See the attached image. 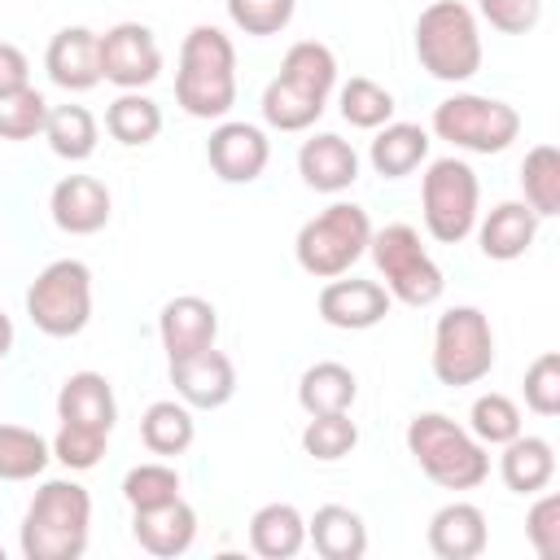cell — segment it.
Here are the masks:
<instances>
[{"label": "cell", "mask_w": 560, "mask_h": 560, "mask_svg": "<svg viewBox=\"0 0 560 560\" xmlns=\"http://www.w3.org/2000/svg\"><path fill=\"white\" fill-rule=\"evenodd\" d=\"M9 350H13V319L0 311V359H4Z\"/></svg>", "instance_id": "bcb514c9"}, {"label": "cell", "mask_w": 560, "mask_h": 560, "mask_svg": "<svg viewBox=\"0 0 560 560\" xmlns=\"http://www.w3.org/2000/svg\"><path fill=\"white\" fill-rule=\"evenodd\" d=\"M368 158H372L376 175L402 179L429 158V131L420 122H385V127H376V140H372Z\"/></svg>", "instance_id": "d4e9b609"}, {"label": "cell", "mask_w": 560, "mask_h": 560, "mask_svg": "<svg viewBox=\"0 0 560 560\" xmlns=\"http://www.w3.org/2000/svg\"><path fill=\"white\" fill-rule=\"evenodd\" d=\"M494 368V332L477 306H451L433 328V376L442 385H477Z\"/></svg>", "instance_id": "30bf717a"}, {"label": "cell", "mask_w": 560, "mask_h": 560, "mask_svg": "<svg viewBox=\"0 0 560 560\" xmlns=\"http://www.w3.org/2000/svg\"><path fill=\"white\" fill-rule=\"evenodd\" d=\"M499 468H503L508 490H516V494H538V490L556 477L551 442H547V438H521V433H516L512 442H503Z\"/></svg>", "instance_id": "4316f807"}, {"label": "cell", "mask_w": 560, "mask_h": 560, "mask_svg": "<svg viewBox=\"0 0 560 560\" xmlns=\"http://www.w3.org/2000/svg\"><path fill=\"white\" fill-rule=\"evenodd\" d=\"M433 131L438 140L468 149V153H503L521 131V114L508 101L455 92L433 109Z\"/></svg>", "instance_id": "9c48e42d"}, {"label": "cell", "mask_w": 560, "mask_h": 560, "mask_svg": "<svg viewBox=\"0 0 560 560\" xmlns=\"http://www.w3.org/2000/svg\"><path fill=\"white\" fill-rule=\"evenodd\" d=\"M389 289L385 284H376V280H341V276H332L324 289H319V319L324 324H332V328H350V332H359V328H376L385 315H389Z\"/></svg>", "instance_id": "5bb4252c"}, {"label": "cell", "mask_w": 560, "mask_h": 560, "mask_svg": "<svg viewBox=\"0 0 560 560\" xmlns=\"http://www.w3.org/2000/svg\"><path fill=\"white\" fill-rule=\"evenodd\" d=\"M271 158L267 136L254 122H219L206 140V162L223 184H249Z\"/></svg>", "instance_id": "4fadbf2b"}, {"label": "cell", "mask_w": 560, "mask_h": 560, "mask_svg": "<svg viewBox=\"0 0 560 560\" xmlns=\"http://www.w3.org/2000/svg\"><path fill=\"white\" fill-rule=\"evenodd\" d=\"M538 236V214L525 206V201H499L486 219H481V254L494 258V262H512L521 258Z\"/></svg>", "instance_id": "7402d4cb"}, {"label": "cell", "mask_w": 560, "mask_h": 560, "mask_svg": "<svg viewBox=\"0 0 560 560\" xmlns=\"http://www.w3.org/2000/svg\"><path fill=\"white\" fill-rule=\"evenodd\" d=\"M477 9L503 35H529L542 18V0H477Z\"/></svg>", "instance_id": "ee69618b"}, {"label": "cell", "mask_w": 560, "mask_h": 560, "mask_svg": "<svg viewBox=\"0 0 560 560\" xmlns=\"http://www.w3.org/2000/svg\"><path fill=\"white\" fill-rule=\"evenodd\" d=\"M175 101L192 118H223L236 101V48L219 26H192L179 44Z\"/></svg>", "instance_id": "7a4b0ae2"}, {"label": "cell", "mask_w": 560, "mask_h": 560, "mask_svg": "<svg viewBox=\"0 0 560 560\" xmlns=\"http://www.w3.org/2000/svg\"><path fill=\"white\" fill-rule=\"evenodd\" d=\"M105 442H109L105 429L61 420V429H57V438L48 446H52V459H61L66 468H96L101 455H105Z\"/></svg>", "instance_id": "f35d334b"}, {"label": "cell", "mask_w": 560, "mask_h": 560, "mask_svg": "<svg viewBox=\"0 0 560 560\" xmlns=\"http://www.w3.org/2000/svg\"><path fill=\"white\" fill-rule=\"evenodd\" d=\"M525 534H529L538 560H560V494H542V499L529 508Z\"/></svg>", "instance_id": "7bdbcfd3"}, {"label": "cell", "mask_w": 560, "mask_h": 560, "mask_svg": "<svg viewBox=\"0 0 560 560\" xmlns=\"http://www.w3.org/2000/svg\"><path fill=\"white\" fill-rule=\"evenodd\" d=\"M468 433L481 442V446H503L521 433V407L508 398V394H481L468 411Z\"/></svg>", "instance_id": "d590c367"}, {"label": "cell", "mask_w": 560, "mask_h": 560, "mask_svg": "<svg viewBox=\"0 0 560 560\" xmlns=\"http://www.w3.org/2000/svg\"><path fill=\"white\" fill-rule=\"evenodd\" d=\"M92 494L79 481H44L22 516V556L26 560H79L88 551Z\"/></svg>", "instance_id": "6da1fadb"}, {"label": "cell", "mask_w": 560, "mask_h": 560, "mask_svg": "<svg viewBox=\"0 0 560 560\" xmlns=\"http://www.w3.org/2000/svg\"><path fill=\"white\" fill-rule=\"evenodd\" d=\"M280 79H289L293 88H302V92L328 101V92H332V83H337V57H332V48L319 44V39H298V44L284 52V61H280Z\"/></svg>", "instance_id": "f546056e"}, {"label": "cell", "mask_w": 560, "mask_h": 560, "mask_svg": "<svg viewBox=\"0 0 560 560\" xmlns=\"http://www.w3.org/2000/svg\"><path fill=\"white\" fill-rule=\"evenodd\" d=\"M52 446L22 424H0V481H31L48 468Z\"/></svg>", "instance_id": "d6a6232c"}, {"label": "cell", "mask_w": 560, "mask_h": 560, "mask_svg": "<svg viewBox=\"0 0 560 560\" xmlns=\"http://www.w3.org/2000/svg\"><path fill=\"white\" fill-rule=\"evenodd\" d=\"M477 201H481V184L464 158L429 162L420 179V206H424V228L433 241L442 245L464 241L477 228Z\"/></svg>", "instance_id": "52a82bcc"}, {"label": "cell", "mask_w": 560, "mask_h": 560, "mask_svg": "<svg viewBox=\"0 0 560 560\" xmlns=\"http://www.w3.org/2000/svg\"><path fill=\"white\" fill-rule=\"evenodd\" d=\"M298 171L315 192H341L359 179V153L350 149V140H341L332 131H319V136L302 140Z\"/></svg>", "instance_id": "d6986e66"}, {"label": "cell", "mask_w": 560, "mask_h": 560, "mask_svg": "<svg viewBox=\"0 0 560 560\" xmlns=\"http://www.w3.org/2000/svg\"><path fill=\"white\" fill-rule=\"evenodd\" d=\"M306 542V521L293 503H262L249 516V547L262 560H289Z\"/></svg>", "instance_id": "cb8c5ba5"}, {"label": "cell", "mask_w": 560, "mask_h": 560, "mask_svg": "<svg viewBox=\"0 0 560 560\" xmlns=\"http://www.w3.org/2000/svg\"><path fill=\"white\" fill-rule=\"evenodd\" d=\"M306 538L324 560H359L368 551V525L354 508L341 503H324L315 508V516L306 521Z\"/></svg>", "instance_id": "603a6c76"}, {"label": "cell", "mask_w": 560, "mask_h": 560, "mask_svg": "<svg viewBox=\"0 0 560 560\" xmlns=\"http://www.w3.org/2000/svg\"><path fill=\"white\" fill-rule=\"evenodd\" d=\"M359 394V381L346 363L337 359H324V363H311L298 381V402L306 416H328V411H350Z\"/></svg>", "instance_id": "484cf974"}, {"label": "cell", "mask_w": 560, "mask_h": 560, "mask_svg": "<svg viewBox=\"0 0 560 560\" xmlns=\"http://www.w3.org/2000/svg\"><path fill=\"white\" fill-rule=\"evenodd\" d=\"M368 249L376 258V271L389 284V298H398L407 306H429L442 298V289H446L442 267L424 254L420 232L411 223H389V228L372 232Z\"/></svg>", "instance_id": "ba28073f"}, {"label": "cell", "mask_w": 560, "mask_h": 560, "mask_svg": "<svg viewBox=\"0 0 560 560\" xmlns=\"http://www.w3.org/2000/svg\"><path fill=\"white\" fill-rule=\"evenodd\" d=\"M368 241H372L368 210L354 201H332L328 210H319L315 219H306L298 228L293 249H298V262L306 276L332 280V276H346L368 254Z\"/></svg>", "instance_id": "5b68a950"}, {"label": "cell", "mask_w": 560, "mask_h": 560, "mask_svg": "<svg viewBox=\"0 0 560 560\" xmlns=\"http://www.w3.org/2000/svg\"><path fill=\"white\" fill-rule=\"evenodd\" d=\"M319 114H324V101L311 96V92H302V88H293L280 74L262 88V118L271 127H280V131H306Z\"/></svg>", "instance_id": "836d02e7"}, {"label": "cell", "mask_w": 560, "mask_h": 560, "mask_svg": "<svg viewBox=\"0 0 560 560\" xmlns=\"http://www.w3.org/2000/svg\"><path fill=\"white\" fill-rule=\"evenodd\" d=\"M26 315L44 337H74L92 319V271L79 258L48 262L26 289Z\"/></svg>", "instance_id": "8992f818"}, {"label": "cell", "mask_w": 560, "mask_h": 560, "mask_svg": "<svg viewBox=\"0 0 560 560\" xmlns=\"http://www.w3.org/2000/svg\"><path fill=\"white\" fill-rule=\"evenodd\" d=\"M293 4L298 0H228V18L245 35H276L293 22Z\"/></svg>", "instance_id": "b9f144b4"}, {"label": "cell", "mask_w": 560, "mask_h": 560, "mask_svg": "<svg viewBox=\"0 0 560 560\" xmlns=\"http://www.w3.org/2000/svg\"><path fill=\"white\" fill-rule=\"evenodd\" d=\"M57 420L70 424H92V429H114L118 420V398L114 385L101 372H70L57 389Z\"/></svg>", "instance_id": "ffe728a7"}, {"label": "cell", "mask_w": 560, "mask_h": 560, "mask_svg": "<svg viewBox=\"0 0 560 560\" xmlns=\"http://www.w3.org/2000/svg\"><path fill=\"white\" fill-rule=\"evenodd\" d=\"M171 385H175L179 402H188V407H223L236 389V368L223 350L201 346V350L171 359Z\"/></svg>", "instance_id": "7c38bea8"}, {"label": "cell", "mask_w": 560, "mask_h": 560, "mask_svg": "<svg viewBox=\"0 0 560 560\" xmlns=\"http://www.w3.org/2000/svg\"><path fill=\"white\" fill-rule=\"evenodd\" d=\"M521 188L525 206L542 214H560V149L556 144H534L521 162Z\"/></svg>", "instance_id": "4dcf8cb0"}, {"label": "cell", "mask_w": 560, "mask_h": 560, "mask_svg": "<svg viewBox=\"0 0 560 560\" xmlns=\"http://www.w3.org/2000/svg\"><path fill=\"white\" fill-rule=\"evenodd\" d=\"M0 560H4V547H0Z\"/></svg>", "instance_id": "7dc6e473"}, {"label": "cell", "mask_w": 560, "mask_h": 560, "mask_svg": "<svg viewBox=\"0 0 560 560\" xmlns=\"http://www.w3.org/2000/svg\"><path fill=\"white\" fill-rule=\"evenodd\" d=\"M52 223L70 236H92L109 223V188L96 175H66L52 184L48 197Z\"/></svg>", "instance_id": "2e32d148"}, {"label": "cell", "mask_w": 560, "mask_h": 560, "mask_svg": "<svg viewBox=\"0 0 560 560\" xmlns=\"http://www.w3.org/2000/svg\"><path fill=\"white\" fill-rule=\"evenodd\" d=\"M131 534L136 542L149 551V556H184L192 547V534H197V512L175 494L158 508H131Z\"/></svg>", "instance_id": "e0dca14e"}, {"label": "cell", "mask_w": 560, "mask_h": 560, "mask_svg": "<svg viewBox=\"0 0 560 560\" xmlns=\"http://www.w3.org/2000/svg\"><path fill=\"white\" fill-rule=\"evenodd\" d=\"M179 494V472L171 464H136L122 477V499L131 508H158Z\"/></svg>", "instance_id": "ab89813d"}, {"label": "cell", "mask_w": 560, "mask_h": 560, "mask_svg": "<svg viewBox=\"0 0 560 560\" xmlns=\"http://www.w3.org/2000/svg\"><path fill=\"white\" fill-rule=\"evenodd\" d=\"M140 442L153 451V455H179L192 446V411L188 402H175V398H158L144 407L140 416Z\"/></svg>", "instance_id": "f1b7e54d"}, {"label": "cell", "mask_w": 560, "mask_h": 560, "mask_svg": "<svg viewBox=\"0 0 560 560\" xmlns=\"http://www.w3.org/2000/svg\"><path fill=\"white\" fill-rule=\"evenodd\" d=\"M44 140L66 162L92 158V149H96V118H92V109L88 105H48Z\"/></svg>", "instance_id": "83f0119b"}, {"label": "cell", "mask_w": 560, "mask_h": 560, "mask_svg": "<svg viewBox=\"0 0 560 560\" xmlns=\"http://www.w3.org/2000/svg\"><path fill=\"white\" fill-rule=\"evenodd\" d=\"M525 407L538 416H560V350H542L525 368Z\"/></svg>", "instance_id": "60d3db41"}, {"label": "cell", "mask_w": 560, "mask_h": 560, "mask_svg": "<svg viewBox=\"0 0 560 560\" xmlns=\"http://www.w3.org/2000/svg\"><path fill=\"white\" fill-rule=\"evenodd\" d=\"M26 83H31V61H26V52H22L18 44L0 39V96H4V92H18V88H26Z\"/></svg>", "instance_id": "f6af8a7d"}, {"label": "cell", "mask_w": 560, "mask_h": 560, "mask_svg": "<svg viewBox=\"0 0 560 560\" xmlns=\"http://www.w3.org/2000/svg\"><path fill=\"white\" fill-rule=\"evenodd\" d=\"M162 74V48L149 26L118 22L101 35V79H109L122 92H140Z\"/></svg>", "instance_id": "8fae6325"}, {"label": "cell", "mask_w": 560, "mask_h": 560, "mask_svg": "<svg viewBox=\"0 0 560 560\" xmlns=\"http://www.w3.org/2000/svg\"><path fill=\"white\" fill-rule=\"evenodd\" d=\"M407 451L416 455L420 472L442 490H477L490 477L486 446L442 411H424L407 420Z\"/></svg>", "instance_id": "3957f363"}, {"label": "cell", "mask_w": 560, "mask_h": 560, "mask_svg": "<svg viewBox=\"0 0 560 560\" xmlns=\"http://www.w3.org/2000/svg\"><path fill=\"white\" fill-rule=\"evenodd\" d=\"M158 332H162V346L166 354H188V350H201V346H214L219 337V311L197 298V293H179L162 306L158 315Z\"/></svg>", "instance_id": "ac0fdd59"}, {"label": "cell", "mask_w": 560, "mask_h": 560, "mask_svg": "<svg viewBox=\"0 0 560 560\" xmlns=\"http://www.w3.org/2000/svg\"><path fill=\"white\" fill-rule=\"evenodd\" d=\"M105 131L118 140V144H149L158 131H162V109L144 96V92H122L109 101L105 109Z\"/></svg>", "instance_id": "1f68e13d"}, {"label": "cell", "mask_w": 560, "mask_h": 560, "mask_svg": "<svg viewBox=\"0 0 560 560\" xmlns=\"http://www.w3.org/2000/svg\"><path fill=\"white\" fill-rule=\"evenodd\" d=\"M44 118H48V101L31 83L0 96V140H31V136H39Z\"/></svg>", "instance_id": "74e56055"}, {"label": "cell", "mask_w": 560, "mask_h": 560, "mask_svg": "<svg viewBox=\"0 0 560 560\" xmlns=\"http://www.w3.org/2000/svg\"><path fill=\"white\" fill-rule=\"evenodd\" d=\"M429 547L442 560H472L486 551V512L477 503H446L429 521Z\"/></svg>", "instance_id": "44dd1931"}, {"label": "cell", "mask_w": 560, "mask_h": 560, "mask_svg": "<svg viewBox=\"0 0 560 560\" xmlns=\"http://www.w3.org/2000/svg\"><path fill=\"white\" fill-rule=\"evenodd\" d=\"M44 66H48V79L66 92L96 88L101 83V35L88 31V26H61L48 39Z\"/></svg>", "instance_id": "9a60e30c"}, {"label": "cell", "mask_w": 560, "mask_h": 560, "mask_svg": "<svg viewBox=\"0 0 560 560\" xmlns=\"http://www.w3.org/2000/svg\"><path fill=\"white\" fill-rule=\"evenodd\" d=\"M359 442V424L350 420V411H328V416H311L302 429V451L311 459H341L350 455Z\"/></svg>", "instance_id": "8d00e7d4"}, {"label": "cell", "mask_w": 560, "mask_h": 560, "mask_svg": "<svg viewBox=\"0 0 560 560\" xmlns=\"http://www.w3.org/2000/svg\"><path fill=\"white\" fill-rule=\"evenodd\" d=\"M341 118L350 127H363V131H376L394 118V96L389 88H381L376 79L368 74H354L346 88H341Z\"/></svg>", "instance_id": "e575fe53"}, {"label": "cell", "mask_w": 560, "mask_h": 560, "mask_svg": "<svg viewBox=\"0 0 560 560\" xmlns=\"http://www.w3.org/2000/svg\"><path fill=\"white\" fill-rule=\"evenodd\" d=\"M416 57L442 83H464L481 70L477 18L459 0H433L416 18Z\"/></svg>", "instance_id": "277c9868"}]
</instances>
